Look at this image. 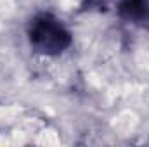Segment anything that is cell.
I'll return each mask as SVG.
<instances>
[{"instance_id":"obj_1","label":"cell","mask_w":149,"mask_h":147,"mask_svg":"<svg viewBox=\"0 0 149 147\" xmlns=\"http://www.w3.org/2000/svg\"><path fill=\"white\" fill-rule=\"evenodd\" d=\"M26 37L37 54L49 57L61 55L73 43V35L68 26L50 12H37L31 16L26 26Z\"/></svg>"},{"instance_id":"obj_2","label":"cell","mask_w":149,"mask_h":147,"mask_svg":"<svg viewBox=\"0 0 149 147\" xmlns=\"http://www.w3.org/2000/svg\"><path fill=\"white\" fill-rule=\"evenodd\" d=\"M116 12L128 24L149 26V0H120Z\"/></svg>"}]
</instances>
